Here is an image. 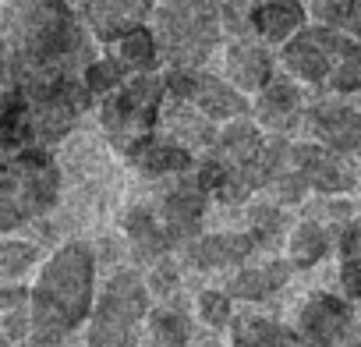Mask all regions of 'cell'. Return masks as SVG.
<instances>
[{
	"mask_svg": "<svg viewBox=\"0 0 361 347\" xmlns=\"http://www.w3.org/2000/svg\"><path fill=\"white\" fill-rule=\"evenodd\" d=\"M89 29L68 0H25L0 29V82L25 99L85 78Z\"/></svg>",
	"mask_w": 361,
	"mask_h": 347,
	"instance_id": "obj_1",
	"label": "cell"
},
{
	"mask_svg": "<svg viewBox=\"0 0 361 347\" xmlns=\"http://www.w3.org/2000/svg\"><path fill=\"white\" fill-rule=\"evenodd\" d=\"M96 305V255L85 241L61 245L39 262L29 287V343L57 347L71 336Z\"/></svg>",
	"mask_w": 361,
	"mask_h": 347,
	"instance_id": "obj_2",
	"label": "cell"
},
{
	"mask_svg": "<svg viewBox=\"0 0 361 347\" xmlns=\"http://www.w3.org/2000/svg\"><path fill=\"white\" fill-rule=\"evenodd\" d=\"M280 71L301 89L308 85L340 96L361 92V39L308 22L280 47Z\"/></svg>",
	"mask_w": 361,
	"mask_h": 347,
	"instance_id": "obj_3",
	"label": "cell"
},
{
	"mask_svg": "<svg viewBox=\"0 0 361 347\" xmlns=\"http://www.w3.org/2000/svg\"><path fill=\"white\" fill-rule=\"evenodd\" d=\"M227 0H159L149 29L170 68H199L224 39Z\"/></svg>",
	"mask_w": 361,
	"mask_h": 347,
	"instance_id": "obj_4",
	"label": "cell"
},
{
	"mask_svg": "<svg viewBox=\"0 0 361 347\" xmlns=\"http://www.w3.org/2000/svg\"><path fill=\"white\" fill-rule=\"evenodd\" d=\"M61 174L50 152L29 149L0 170V234H15L57 202Z\"/></svg>",
	"mask_w": 361,
	"mask_h": 347,
	"instance_id": "obj_5",
	"label": "cell"
},
{
	"mask_svg": "<svg viewBox=\"0 0 361 347\" xmlns=\"http://www.w3.org/2000/svg\"><path fill=\"white\" fill-rule=\"evenodd\" d=\"M149 315V284L135 269H121L106 280L92 305L85 347H138Z\"/></svg>",
	"mask_w": 361,
	"mask_h": 347,
	"instance_id": "obj_6",
	"label": "cell"
},
{
	"mask_svg": "<svg viewBox=\"0 0 361 347\" xmlns=\"http://www.w3.org/2000/svg\"><path fill=\"white\" fill-rule=\"evenodd\" d=\"M166 103V85L159 75H131L110 96H103V131L106 138L128 156L138 142L156 135V121Z\"/></svg>",
	"mask_w": 361,
	"mask_h": 347,
	"instance_id": "obj_7",
	"label": "cell"
},
{
	"mask_svg": "<svg viewBox=\"0 0 361 347\" xmlns=\"http://www.w3.org/2000/svg\"><path fill=\"white\" fill-rule=\"evenodd\" d=\"M163 85H166V96L170 99L192 103L216 128H224V124H231V121H238V117L248 114V96L241 89H234L227 78L206 75L199 68H170L163 75Z\"/></svg>",
	"mask_w": 361,
	"mask_h": 347,
	"instance_id": "obj_8",
	"label": "cell"
},
{
	"mask_svg": "<svg viewBox=\"0 0 361 347\" xmlns=\"http://www.w3.org/2000/svg\"><path fill=\"white\" fill-rule=\"evenodd\" d=\"M156 4L159 0H78V15L92 39L117 43L121 36L149 25Z\"/></svg>",
	"mask_w": 361,
	"mask_h": 347,
	"instance_id": "obj_9",
	"label": "cell"
},
{
	"mask_svg": "<svg viewBox=\"0 0 361 347\" xmlns=\"http://www.w3.org/2000/svg\"><path fill=\"white\" fill-rule=\"evenodd\" d=\"M347 322H350L347 301L336 294L315 291L298 312L294 343L298 347H336L347 333Z\"/></svg>",
	"mask_w": 361,
	"mask_h": 347,
	"instance_id": "obj_10",
	"label": "cell"
},
{
	"mask_svg": "<svg viewBox=\"0 0 361 347\" xmlns=\"http://www.w3.org/2000/svg\"><path fill=\"white\" fill-rule=\"evenodd\" d=\"M290 166L319 195H343V192L354 188V170L343 163V156L326 149V145H319V142L290 145Z\"/></svg>",
	"mask_w": 361,
	"mask_h": 347,
	"instance_id": "obj_11",
	"label": "cell"
},
{
	"mask_svg": "<svg viewBox=\"0 0 361 347\" xmlns=\"http://www.w3.org/2000/svg\"><path fill=\"white\" fill-rule=\"evenodd\" d=\"M308 25L305 0H248L245 4V29L266 47H283Z\"/></svg>",
	"mask_w": 361,
	"mask_h": 347,
	"instance_id": "obj_12",
	"label": "cell"
},
{
	"mask_svg": "<svg viewBox=\"0 0 361 347\" xmlns=\"http://www.w3.org/2000/svg\"><path fill=\"white\" fill-rule=\"evenodd\" d=\"M312 142L333 149V152H357L361 149V114L343 103H312L301 117Z\"/></svg>",
	"mask_w": 361,
	"mask_h": 347,
	"instance_id": "obj_13",
	"label": "cell"
},
{
	"mask_svg": "<svg viewBox=\"0 0 361 347\" xmlns=\"http://www.w3.org/2000/svg\"><path fill=\"white\" fill-rule=\"evenodd\" d=\"M224 71H227V82L234 89H241L245 96L248 92H262L276 75H273V57L266 50V43L252 39V36H238L227 43L224 50Z\"/></svg>",
	"mask_w": 361,
	"mask_h": 347,
	"instance_id": "obj_14",
	"label": "cell"
},
{
	"mask_svg": "<svg viewBox=\"0 0 361 347\" xmlns=\"http://www.w3.org/2000/svg\"><path fill=\"white\" fill-rule=\"evenodd\" d=\"M255 124L269 128V131H287L294 121L305 117V99H301V85L294 78H273L262 92H255Z\"/></svg>",
	"mask_w": 361,
	"mask_h": 347,
	"instance_id": "obj_15",
	"label": "cell"
},
{
	"mask_svg": "<svg viewBox=\"0 0 361 347\" xmlns=\"http://www.w3.org/2000/svg\"><path fill=\"white\" fill-rule=\"evenodd\" d=\"M206 195H209V192H206L199 181L180 185V188H173V192L166 195L163 213H159V224H163V234H166L170 245L195 238V231H199V224H202V213H206Z\"/></svg>",
	"mask_w": 361,
	"mask_h": 347,
	"instance_id": "obj_16",
	"label": "cell"
},
{
	"mask_svg": "<svg viewBox=\"0 0 361 347\" xmlns=\"http://www.w3.org/2000/svg\"><path fill=\"white\" fill-rule=\"evenodd\" d=\"M255 245L259 241L252 234H206V238L188 245V259L199 269H227V266L248 262Z\"/></svg>",
	"mask_w": 361,
	"mask_h": 347,
	"instance_id": "obj_17",
	"label": "cell"
},
{
	"mask_svg": "<svg viewBox=\"0 0 361 347\" xmlns=\"http://www.w3.org/2000/svg\"><path fill=\"white\" fill-rule=\"evenodd\" d=\"M128 159L138 166V170H145V174H152V178H159V174H180V170H192V149H185L180 142H173V138H163V135H149L145 142H138L131 152H128Z\"/></svg>",
	"mask_w": 361,
	"mask_h": 347,
	"instance_id": "obj_18",
	"label": "cell"
},
{
	"mask_svg": "<svg viewBox=\"0 0 361 347\" xmlns=\"http://www.w3.org/2000/svg\"><path fill=\"white\" fill-rule=\"evenodd\" d=\"M287 273H290V262H266V266H245L234 273L227 294L231 298H241V301H262L269 298L276 287L287 284Z\"/></svg>",
	"mask_w": 361,
	"mask_h": 347,
	"instance_id": "obj_19",
	"label": "cell"
},
{
	"mask_svg": "<svg viewBox=\"0 0 361 347\" xmlns=\"http://www.w3.org/2000/svg\"><path fill=\"white\" fill-rule=\"evenodd\" d=\"M114 47H117V54H114V57H117L131 75H152V68L163 61L159 43H156V32H152L149 25H142V29H135V32L121 36Z\"/></svg>",
	"mask_w": 361,
	"mask_h": 347,
	"instance_id": "obj_20",
	"label": "cell"
},
{
	"mask_svg": "<svg viewBox=\"0 0 361 347\" xmlns=\"http://www.w3.org/2000/svg\"><path fill=\"white\" fill-rule=\"evenodd\" d=\"M329 252V234L319 220H301L294 224L290 238H287V262L298 266V269H308L315 266L322 255Z\"/></svg>",
	"mask_w": 361,
	"mask_h": 347,
	"instance_id": "obj_21",
	"label": "cell"
},
{
	"mask_svg": "<svg viewBox=\"0 0 361 347\" xmlns=\"http://www.w3.org/2000/svg\"><path fill=\"white\" fill-rule=\"evenodd\" d=\"M336 259H340V287H343V294L347 298H361V220L340 227Z\"/></svg>",
	"mask_w": 361,
	"mask_h": 347,
	"instance_id": "obj_22",
	"label": "cell"
},
{
	"mask_svg": "<svg viewBox=\"0 0 361 347\" xmlns=\"http://www.w3.org/2000/svg\"><path fill=\"white\" fill-rule=\"evenodd\" d=\"M185 343H188V319L173 308H159L149 315V329L138 347H185Z\"/></svg>",
	"mask_w": 361,
	"mask_h": 347,
	"instance_id": "obj_23",
	"label": "cell"
},
{
	"mask_svg": "<svg viewBox=\"0 0 361 347\" xmlns=\"http://www.w3.org/2000/svg\"><path fill=\"white\" fill-rule=\"evenodd\" d=\"M128 238H131V245H135V252L138 255H145V259H152V255H163L166 252V234H163V224L149 213V209H135L131 217H128Z\"/></svg>",
	"mask_w": 361,
	"mask_h": 347,
	"instance_id": "obj_24",
	"label": "cell"
},
{
	"mask_svg": "<svg viewBox=\"0 0 361 347\" xmlns=\"http://www.w3.org/2000/svg\"><path fill=\"white\" fill-rule=\"evenodd\" d=\"M234 347H287V333L262 315H241L234 322Z\"/></svg>",
	"mask_w": 361,
	"mask_h": 347,
	"instance_id": "obj_25",
	"label": "cell"
},
{
	"mask_svg": "<svg viewBox=\"0 0 361 347\" xmlns=\"http://www.w3.org/2000/svg\"><path fill=\"white\" fill-rule=\"evenodd\" d=\"M131 78V71L117 61V57H99V61H92L89 68H85V89L92 92V96H110L121 82H128Z\"/></svg>",
	"mask_w": 361,
	"mask_h": 347,
	"instance_id": "obj_26",
	"label": "cell"
},
{
	"mask_svg": "<svg viewBox=\"0 0 361 347\" xmlns=\"http://www.w3.org/2000/svg\"><path fill=\"white\" fill-rule=\"evenodd\" d=\"M29 266H36V248L29 241H11V238L0 241V284L18 280Z\"/></svg>",
	"mask_w": 361,
	"mask_h": 347,
	"instance_id": "obj_27",
	"label": "cell"
},
{
	"mask_svg": "<svg viewBox=\"0 0 361 347\" xmlns=\"http://www.w3.org/2000/svg\"><path fill=\"white\" fill-rule=\"evenodd\" d=\"M354 4H357V0H305L308 22L326 25V29H340V32H347V22L354 15Z\"/></svg>",
	"mask_w": 361,
	"mask_h": 347,
	"instance_id": "obj_28",
	"label": "cell"
},
{
	"mask_svg": "<svg viewBox=\"0 0 361 347\" xmlns=\"http://www.w3.org/2000/svg\"><path fill=\"white\" fill-rule=\"evenodd\" d=\"M199 315H202V322H209L216 329L231 326V294H224V291H202L199 294Z\"/></svg>",
	"mask_w": 361,
	"mask_h": 347,
	"instance_id": "obj_29",
	"label": "cell"
},
{
	"mask_svg": "<svg viewBox=\"0 0 361 347\" xmlns=\"http://www.w3.org/2000/svg\"><path fill=\"white\" fill-rule=\"evenodd\" d=\"M255 241H269V238H276L280 234V213L273 209V206H259V209H252V231H248Z\"/></svg>",
	"mask_w": 361,
	"mask_h": 347,
	"instance_id": "obj_30",
	"label": "cell"
},
{
	"mask_svg": "<svg viewBox=\"0 0 361 347\" xmlns=\"http://www.w3.org/2000/svg\"><path fill=\"white\" fill-rule=\"evenodd\" d=\"M347 36L361 39V0L354 4V15H350V22H347Z\"/></svg>",
	"mask_w": 361,
	"mask_h": 347,
	"instance_id": "obj_31",
	"label": "cell"
},
{
	"mask_svg": "<svg viewBox=\"0 0 361 347\" xmlns=\"http://www.w3.org/2000/svg\"><path fill=\"white\" fill-rule=\"evenodd\" d=\"M0 347H18V343H15V340L4 333V326H0Z\"/></svg>",
	"mask_w": 361,
	"mask_h": 347,
	"instance_id": "obj_32",
	"label": "cell"
}]
</instances>
